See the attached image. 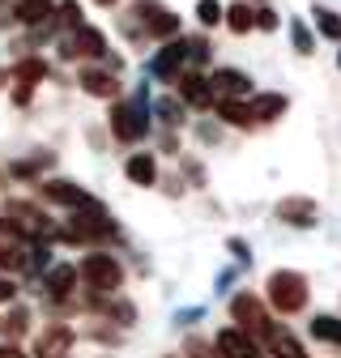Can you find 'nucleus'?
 I'll return each instance as SVG.
<instances>
[{"label": "nucleus", "instance_id": "nucleus-19", "mask_svg": "<svg viewBox=\"0 0 341 358\" xmlns=\"http://www.w3.org/2000/svg\"><path fill=\"white\" fill-rule=\"evenodd\" d=\"M226 26H231L235 34H247V30H256V9H247L243 0H235V5L226 9Z\"/></svg>", "mask_w": 341, "mask_h": 358}, {"label": "nucleus", "instance_id": "nucleus-27", "mask_svg": "<svg viewBox=\"0 0 341 358\" xmlns=\"http://www.w3.org/2000/svg\"><path fill=\"white\" fill-rule=\"evenodd\" d=\"M26 260H22V252L17 248H9V243H0V268H22Z\"/></svg>", "mask_w": 341, "mask_h": 358}, {"label": "nucleus", "instance_id": "nucleus-14", "mask_svg": "<svg viewBox=\"0 0 341 358\" xmlns=\"http://www.w3.org/2000/svg\"><path fill=\"white\" fill-rule=\"evenodd\" d=\"M277 217L290 222V227H316V205L312 201H298V196H286L277 205Z\"/></svg>", "mask_w": 341, "mask_h": 358}, {"label": "nucleus", "instance_id": "nucleus-9", "mask_svg": "<svg viewBox=\"0 0 341 358\" xmlns=\"http://www.w3.org/2000/svg\"><path fill=\"white\" fill-rule=\"evenodd\" d=\"M73 341H77V333H73V329H64V324H52L48 333L38 337V345H34V358H64Z\"/></svg>", "mask_w": 341, "mask_h": 358}, {"label": "nucleus", "instance_id": "nucleus-35", "mask_svg": "<svg viewBox=\"0 0 341 358\" xmlns=\"http://www.w3.org/2000/svg\"><path fill=\"white\" fill-rule=\"evenodd\" d=\"M94 5H115V0H94Z\"/></svg>", "mask_w": 341, "mask_h": 358}, {"label": "nucleus", "instance_id": "nucleus-5", "mask_svg": "<svg viewBox=\"0 0 341 358\" xmlns=\"http://www.w3.org/2000/svg\"><path fill=\"white\" fill-rule=\"evenodd\" d=\"M43 196H48L52 205H64V209H77V213H85V209H99V201L85 192V188H77V184H68V179H48L43 184Z\"/></svg>", "mask_w": 341, "mask_h": 358}, {"label": "nucleus", "instance_id": "nucleus-6", "mask_svg": "<svg viewBox=\"0 0 341 358\" xmlns=\"http://www.w3.org/2000/svg\"><path fill=\"white\" fill-rule=\"evenodd\" d=\"M60 56H107V38H103V30H94V26H77L73 30V38H64L60 43Z\"/></svg>", "mask_w": 341, "mask_h": 358}, {"label": "nucleus", "instance_id": "nucleus-33", "mask_svg": "<svg viewBox=\"0 0 341 358\" xmlns=\"http://www.w3.org/2000/svg\"><path fill=\"white\" fill-rule=\"evenodd\" d=\"M17 5H48V0H17Z\"/></svg>", "mask_w": 341, "mask_h": 358}, {"label": "nucleus", "instance_id": "nucleus-28", "mask_svg": "<svg viewBox=\"0 0 341 358\" xmlns=\"http://www.w3.org/2000/svg\"><path fill=\"white\" fill-rule=\"evenodd\" d=\"M60 17H64V26H73V30L85 26V22H81V9H77V0H64V5H60Z\"/></svg>", "mask_w": 341, "mask_h": 358}, {"label": "nucleus", "instance_id": "nucleus-29", "mask_svg": "<svg viewBox=\"0 0 341 358\" xmlns=\"http://www.w3.org/2000/svg\"><path fill=\"white\" fill-rule=\"evenodd\" d=\"M282 22H277V13L265 5V9H256V30H277Z\"/></svg>", "mask_w": 341, "mask_h": 358}, {"label": "nucleus", "instance_id": "nucleus-20", "mask_svg": "<svg viewBox=\"0 0 341 358\" xmlns=\"http://www.w3.org/2000/svg\"><path fill=\"white\" fill-rule=\"evenodd\" d=\"M312 337L341 345V320H337V316H316V320H312Z\"/></svg>", "mask_w": 341, "mask_h": 358}, {"label": "nucleus", "instance_id": "nucleus-36", "mask_svg": "<svg viewBox=\"0 0 341 358\" xmlns=\"http://www.w3.org/2000/svg\"><path fill=\"white\" fill-rule=\"evenodd\" d=\"M337 69H341V52H337Z\"/></svg>", "mask_w": 341, "mask_h": 358}, {"label": "nucleus", "instance_id": "nucleus-13", "mask_svg": "<svg viewBox=\"0 0 341 358\" xmlns=\"http://www.w3.org/2000/svg\"><path fill=\"white\" fill-rule=\"evenodd\" d=\"M124 171H128V179H133V184H141V188H154V184H158V158H154V154H128Z\"/></svg>", "mask_w": 341, "mask_h": 358}, {"label": "nucleus", "instance_id": "nucleus-8", "mask_svg": "<svg viewBox=\"0 0 341 358\" xmlns=\"http://www.w3.org/2000/svg\"><path fill=\"white\" fill-rule=\"evenodd\" d=\"M209 85H213V94H222V99H243V94H252V77L239 73V69H218V73L209 77Z\"/></svg>", "mask_w": 341, "mask_h": 358}, {"label": "nucleus", "instance_id": "nucleus-22", "mask_svg": "<svg viewBox=\"0 0 341 358\" xmlns=\"http://www.w3.org/2000/svg\"><path fill=\"white\" fill-rule=\"evenodd\" d=\"M290 43H294V52H298V56H312V48H316V38H312V30H307L303 22H298V17L290 22Z\"/></svg>", "mask_w": 341, "mask_h": 358}, {"label": "nucleus", "instance_id": "nucleus-31", "mask_svg": "<svg viewBox=\"0 0 341 358\" xmlns=\"http://www.w3.org/2000/svg\"><path fill=\"white\" fill-rule=\"evenodd\" d=\"M13 294H17V286L9 278H0V303H13Z\"/></svg>", "mask_w": 341, "mask_h": 358}, {"label": "nucleus", "instance_id": "nucleus-34", "mask_svg": "<svg viewBox=\"0 0 341 358\" xmlns=\"http://www.w3.org/2000/svg\"><path fill=\"white\" fill-rule=\"evenodd\" d=\"M5 81H9V73H5V69H0V85H5Z\"/></svg>", "mask_w": 341, "mask_h": 358}, {"label": "nucleus", "instance_id": "nucleus-32", "mask_svg": "<svg viewBox=\"0 0 341 358\" xmlns=\"http://www.w3.org/2000/svg\"><path fill=\"white\" fill-rule=\"evenodd\" d=\"M0 358H26V354H22L17 345H0Z\"/></svg>", "mask_w": 341, "mask_h": 358}, {"label": "nucleus", "instance_id": "nucleus-17", "mask_svg": "<svg viewBox=\"0 0 341 358\" xmlns=\"http://www.w3.org/2000/svg\"><path fill=\"white\" fill-rule=\"evenodd\" d=\"M218 115H222L226 124H235V128H252V124H256L252 103H239V99H222V103H218Z\"/></svg>", "mask_w": 341, "mask_h": 358}, {"label": "nucleus", "instance_id": "nucleus-2", "mask_svg": "<svg viewBox=\"0 0 341 358\" xmlns=\"http://www.w3.org/2000/svg\"><path fill=\"white\" fill-rule=\"evenodd\" d=\"M265 290H269L273 311H282V316H294V311L307 307V278L294 273V268H277Z\"/></svg>", "mask_w": 341, "mask_h": 358}, {"label": "nucleus", "instance_id": "nucleus-21", "mask_svg": "<svg viewBox=\"0 0 341 358\" xmlns=\"http://www.w3.org/2000/svg\"><path fill=\"white\" fill-rule=\"evenodd\" d=\"M282 111H286V99H282V94L252 99V115H256V120H273V115H282Z\"/></svg>", "mask_w": 341, "mask_h": 358}, {"label": "nucleus", "instance_id": "nucleus-11", "mask_svg": "<svg viewBox=\"0 0 341 358\" xmlns=\"http://www.w3.org/2000/svg\"><path fill=\"white\" fill-rule=\"evenodd\" d=\"M180 99L188 107H213V85L201 73H180Z\"/></svg>", "mask_w": 341, "mask_h": 358}, {"label": "nucleus", "instance_id": "nucleus-26", "mask_svg": "<svg viewBox=\"0 0 341 358\" xmlns=\"http://www.w3.org/2000/svg\"><path fill=\"white\" fill-rule=\"evenodd\" d=\"M5 329H9V337H22V333L30 329V311H26V307H13L9 320H5Z\"/></svg>", "mask_w": 341, "mask_h": 358}, {"label": "nucleus", "instance_id": "nucleus-23", "mask_svg": "<svg viewBox=\"0 0 341 358\" xmlns=\"http://www.w3.org/2000/svg\"><path fill=\"white\" fill-rule=\"evenodd\" d=\"M180 30V17L175 13H170V9H154V22H150V34H175Z\"/></svg>", "mask_w": 341, "mask_h": 358}, {"label": "nucleus", "instance_id": "nucleus-12", "mask_svg": "<svg viewBox=\"0 0 341 358\" xmlns=\"http://www.w3.org/2000/svg\"><path fill=\"white\" fill-rule=\"evenodd\" d=\"M81 90L85 94H94V99H115L119 94V81L111 77V73H103V69H81Z\"/></svg>", "mask_w": 341, "mask_h": 358}, {"label": "nucleus", "instance_id": "nucleus-7", "mask_svg": "<svg viewBox=\"0 0 341 358\" xmlns=\"http://www.w3.org/2000/svg\"><path fill=\"white\" fill-rule=\"evenodd\" d=\"M213 345H218V358H265V350L256 345V337H247L239 329H222Z\"/></svg>", "mask_w": 341, "mask_h": 358}, {"label": "nucleus", "instance_id": "nucleus-4", "mask_svg": "<svg viewBox=\"0 0 341 358\" xmlns=\"http://www.w3.org/2000/svg\"><path fill=\"white\" fill-rule=\"evenodd\" d=\"M111 132H115V141H141L145 132H150V120H145V107L141 103H124V99H115V107H111Z\"/></svg>", "mask_w": 341, "mask_h": 358}, {"label": "nucleus", "instance_id": "nucleus-15", "mask_svg": "<svg viewBox=\"0 0 341 358\" xmlns=\"http://www.w3.org/2000/svg\"><path fill=\"white\" fill-rule=\"evenodd\" d=\"M269 358H307V350H303V341H298L294 333L277 329V333L269 337Z\"/></svg>", "mask_w": 341, "mask_h": 358}, {"label": "nucleus", "instance_id": "nucleus-10", "mask_svg": "<svg viewBox=\"0 0 341 358\" xmlns=\"http://www.w3.org/2000/svg\"><path fill=\"white\" fill-rule=\"evenodd\" d=\"M13 77H17V85H22L17 94H13V103L22 107V103H30V90H34L43 77H48V64H43L38 56H30V60H22V64L13 69Z\"/></svg>", "mask_w": 341, "mask_h": 358}, {"label": "nucleus", "instance_id": "nucleus-1", "mask_svg": "<svg viewBox=\"0 0 341 358\" xmlns=\"http://www.w3.org/2000/svg\"><path fill=\"white\" fill-rule=\"evenodd\" d=\"M231 320H235V329L247 333V337H273V333H277L269 307H265V299L252 294V290H239V294L231 299Z\"/></svg>", "mask_w": 341, "mask_h": 358}, {"label": "nucleus", "instance_id": "nucleus-30", "mask_svg": "<svg viewBox=\"0 0 341 358\" xmlns=\"http://www.w3.org/2000/svg\"><path fill=\"white\" fill-rule=\"evenodd\" d=\"M158 115H162L166 124H180V111H175V103H158Z\"/></svg>", "mask_w": 341, "mask_h": 358}, {"label": "nucleus", "instance_id": "nucleus-25", "mask_svg": "<svg viewBox=\"0 0 341 358\" xmlns=\"http://www.w3.org/2000/svg\"><path fill=\"white\" fill-rule=\"evenodd\" d=\"M222 17H226V9L218 5V0H201V5H196V22L201 26H218Z\"/></svg>", "mask_w": 341, "mask_h": 358}, {"label": "nucleus", "instance_id": "nucleus-16", "mask_svg": "<svg viewBox=\"0 0 341 358\" xmlns=\"http://www.w3.org/2000/svg\"><path fill=\"white\" fill-rule=\"evenodd\" d=\"M180 64H184V43H166V48L154 56V73L158 77H175Z\"/></svg>", "mask_w": 341, "mask_h": 358}, {"label": "nucleus", "instance_id": "nucleus-3", "mask_svg": "<svg viewBox=\"0 0 341 358\" xmlns=\"http://www.w3.org/2000/svg\"><path fill=\"white\" fill-rule=\"evenodd\" d=\"M77 278L90 286L94 294H115V290L124 286V268H119V260H115V256H107V252H90V256L81 260Z\"/></svg>", "mask_w": 341, "mask_h": 358}, {"label": "nucleus", "instance_id": "nucleus-18", "mask_svg": "<svg viewBox=\"0 0 341 358\" xmlns=\"http://www.w3.org/2000/svg\"><path fill=\"white\" fill-rule=\"evenodd\" d=\"M73 282H77V268H73V264L48 268V290H52V299H64V294L73 290Z\"/></svg>", "mask_w": 341, "mask_h": 358}, {"label": "nucleus", "instance_id": "nucleus-24", "mask_svg": "<svg viewBox=\"0 0 341 358\" xmlns=\"http://www.w3.org/2000/svg\"><path fill=\"white\" fill-rule=\"evenodd\" d=\"M316 30H320L324 38H341V17H337L333 9H316Z\"/></svg>", "mask_w": 341, "mask_h": 358}]
</instances>
